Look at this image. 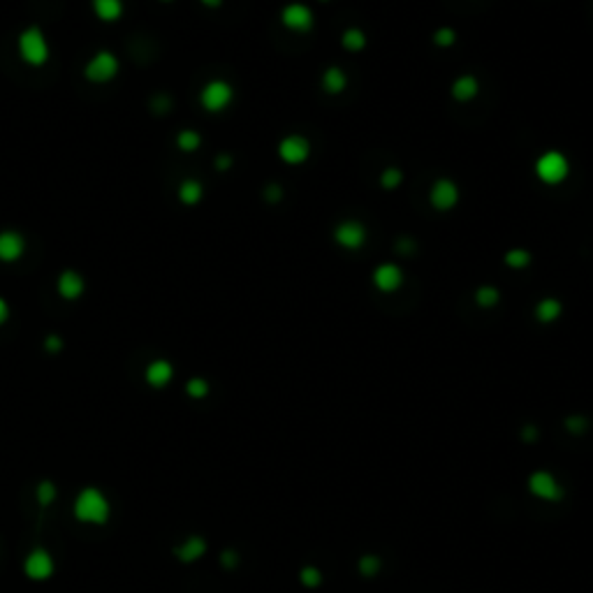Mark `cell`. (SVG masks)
<instances>
[{
  "instance_id": "277c9868",
  "label": "cell",
  "mask_w": 593,
  "mask_h": 593,
  "mask_svg": "<svg viewBox=\"0 0 593 593\" xmlns=\"http://www.w3.org/2000/svg\"><path fill=\"white\" fill-rule=\"evenodd\" d=\"M235 102V86L225 79H209L199 90V105L209 114H221Z\"/></svg>"
},
{
  "instance_id": "7402d4cb",
  "label": "cell",
  "mask_w": 593,
  "mask_h": 593,
  "mask_svg": "<svg viewBox=\"0 0 593 593\" xmlns=\"http://www.w3.org/2000/svg\"><path fill=\"white\" fill-rule=\"evenodd\" d=\"M366 45H369V37H366V33L357 26H350L344 30V35H341V47L346 49L350 54H359L364 52Z\"/></svg>"
},
{
  "instance_id": "7a4b0ae2",
  "label": "cell",
  "mask_w": 593,
  "mask_h": 593,
  "mask_svg": "<svg viewBox=\"0 0 593 593\" xmlns=\"http://www.w3.org/2000/svg\"><path fill=\"white\" fill-rule=\"evenodd\" d=\"M533 174L536 179L547 188H556L570 177V160L563 151L558 148H549V151L540 153L533 163Z\"/></svg>"
},
{
  "instance_id": "d6986e66",
  "label": "cell",
  "mask_w": 593,
  "mask_h": 593,
  "mask_svg": "<svg viewBox=\"0 0 593 593\" xmlns=\"http://www.w3.org/2000/svg\"><path fill=\"white\" fill-rule=\"evenodd\" d=\"M533 315H536V320L540 324H552L556 322L558 317L563 315V304H561V299H556V297H542L540 302L536 304V308H533Z\"/></svg>"
},
{
  "instance_id": "484cf974",
  "label": "cell",
  "mask_w": 593,
  "mask_h": 593,
  "mask_svg": "<svg viewBox=\"0 0 593 593\" xmlns=\"http://www.w3.org/2000/svg\"><path fill=\"white\" fill-rule=\"evenodd\" d=\"M401 183H404V170H401V167H394V165L385 167L378 177V186L382 190H397Z\"/></svg>"
},
{
  "instance_id": "ba28073f",
  "label": "cell",
  "mask_w": 593,
  "mask_h": 593,
  "mask_svg": "<svg viewBox=\"0 0 593 593\" xmlns=\"http://www.w3.org/2000/svg\"><path fill=\"white\" fill-rule=\"evenodd\" d=\"M281 23H283V28H288L290 33H299V35H304V33L313 30L315 14H313V10L306 3H297V0H295V3L283 5Z\"/></svg>"
},
{
  "instance_id": "7c38bea8",
  "label": "cell",
  "mask_w": 593,
  "mask_h": 593,
  "mask_svg": "<svg viewBox=\"0 0 593 593\" xmlns=\"http://www.w3.org/2000/svg\"><path fill=\"white\" fill-rule=\"evenodd\" d=\"M529 489H531L533 496L540 498V500H547V503H558V500L563 498L561 484H558L554 475L547 473V471H536V473H531V478H529Z\"/></svg>"
},
{
  "instance_id": "4fadbf2b",
  "label": "cell",
  "mask_w": 593,
  "mask_h": 593,
  "mask_svg": "<svg viewBox=\"0 0 593 593\" xmlns=\"http://www.w3.org/2000/svg\"><path fill=\"white\" fill-rule=\"evenodd\" d=\"M26 255V237L16 230L0 232V262L12 264Z\"/></svg>"
},
{
  "instance_id": "3957f363",
  "label": "cell",
  "mask_w": 593,
  "mask_h": 593,
  "mask_svg": "<svg viewBox=\"0 0 593 593\" xmlns=\"http://www.w3.org/2000/svg\"><path fill=\"white\" fill-rule=\"evenodd\" d=\"M16 49H19L21 61L30 65V68H42L52 58V45H49L45 30L40 26L23 28L19 40H16Z\"/></svg>"
},
{
  "instance_id": "f35d334b",
  "label": "cell",
  "mask_w": 593,
  "mask_h": 593,
  "mask_svg": "<svg viewBox=\"0 0 593 593\" xmlns=\"http://www.w3.org/2000/svg\"><path fill=\"white\" fill-rule=\"evenodd\" d=\"M10 315H12L10 304H7L5 297H0V327H3V324H5L7 320H10Z\"/></svg>"
},
{
  "instance_id": "44dd1931",
  "label": "cell",
  "mask_w": 593,
  "mask_h": 593,
  "mask_svg": "<svg viewBox=\"0 0 593 593\" xmlns=\"http://www.w3.org/2000/svg\"><path fill=\"white\" fill-rule=\"evenodd\" d=\"M177 197H179V202L186 204V206L199 204V202L204 199V186H202V181H197V179H186V181H181L179 188H177Z\"/></svg>"
},
{
  "instance_id": "4316f807",
  "label": "cell",
  "mask_w": 593,
  "mask_h": 593,
  "mask_svg": "<svg viewBox=\"0 0 593 593\" xmlns=\"http://www.w3.org/2000/svg\"><path fill=\"white\" fill-rule=\"evenodd\" d=\"M56 498H58V487H56V482H52V480H42V482L37 484V487H35V500H37L40 507L54 505Z\"/></svg>"
},
{
  "instance_id": "cb8c5ba5",
  "label": "cell",
  "mask_w": 593,
  "mask_h": 593,
  "mask_svg": "<svg viewBox=\"0 0 593 593\" xmlns=\"http://www.w3.org/2000/svg\"><path fill=\"white\" fill-rule=\"evenodd\" d=\"M473 299L482 311H489V308H496L500 304V290L496 286H480L475 290Z\"/></svg>"
},
{
  "instance_id": "9a60e30c",
  "label": "cell",
  "mask_w": 593,
  "mask_h": 593,
  "mask_svg": "<svg viewBox=\"0 0 593 593\" xmlns=\"http://www.w3.org/2000/svg\"><path fill=\"white\" fill-rule=\"evenodd\" d=\"M450 95L459 105H469L480 95V79L475 74H459L450 83Z\"/></svg>"
},
{
  "instance_id": "f1b7e54d",
  "label": "cell",
  "mask_w": 593,
  "mask_h": 593,
  "mask_svg": "<svg viewBox=\"0 0 593 593\" xmlns=\"http://www.w3.org/2000/svg\"><path fill=\"white\" fill-rule=\"evenodd\" d=\"M209 392H211V385H209V380L199 378V375H195V378H190V380L186 382V394H188L190 399H195V401L206 399Z\"/></svg>"
},
{
  "instance_id": "603a6c76",
  "label": "cell",
  "mask_w": 593,
  "mask_h": 593,
  "mask_svg": "<svg viewBox=\"0 0 593 593\" xmlns=\"http://www.w3.org/2000/svg\"><path fill=\"white\" fill-rule=\"evenodd\" d=\"M531 262H533V255H531V250H526V248H510V250H505V255H503V264L507 269H515V271H524Z\"/></svg>"
},
{
  "instance_id": "8992f818",
  "label": "cell",
  "mask_w": 593,
  "mask_h": 593,
  "mask_svg": "<svg viewBox=\"0 0 593 593\" xmlns=\"http://www.w3.org/2000/svg\"><path fill=\"white\" fill-rule=\"evenodd\" d=\"M276 153L281 158V163H286L288 167H302L308 163V158H311L313 146L304 135L292 132V135H286L278 141Z\"/></svg>"
},
{
  "instance_id": "b9f144b4",
  "label": "cell",
  "mask_w": 593,
  "mask_h": 593,
  "mask_svg": "<svg viewBox=\"0 0 593 593\" xmlns=\"http://www.w3.org/2000/svg\"><path fill=\"white\" fill-rule=\"evenodd\" d=\"M160 3H172V0H160Z\"/></svg>"
},
{
  "instance_id": "e575fe53",
  "label": "cell",
  "mask_w": 593,
  "mask_h": 593,
  "mask_svg": "<svg viewBox=\"0 0 593 593\" xmlns=\"http://www.w3.org/2000/svg\"><path fill=\"white\" fill-rule=\"evenodd\" d=\"M221 565L225 568V570H235V568L239 565V554L235 552V549H225V552L221 554Z\"/></svg>"
},
{
  "instance_id": "6da1fadb",
  "label": "cell",
  "mask_w": 593,
  "mask_h": 593,
  "mask_svg": "<svg viewBox=\"0 0 593 593\" xmlns=\"http://www.w3.org/2000/svg\"><path fill=\"white\" fill-rule=\"evenodd\" d=\"M72 515L79 524L86 526H105L112 519V503L102 489L83 487L72 503Z\"/></svg>"
},
{
  "instance_id": "8fae6325",
  "label": "cell",
  "mask_w": 593,
  "mask_h": 593,
  "mask_svg": "<svg viewBox=\"0 0 593 593\" xmlns=\"http://www.w3.org/2000/svg\"><path fill=\"white\" fill-rule=\"evenodd\" d=\"M462 199V190L452 181V179H436L429 188V204L436 209V211H452V209L459 204Z\"/></svg>"
},
{
  "instance_id": "f546056e",
  "label": "cell",
  "mask_w": 593,
  "mask_h": 593,
  "mask_svg": "<svg viewBox=\"0 0 593 593\" xmlns=\"http://www.w3.org/2000/svg\"><path fill=\"white\" fill-rule=\"evenodd\" d=\"M357 568H359V575H362V577H375V575L380 573L382 561L373 554H364L362 558H359Z\"/></svg>"
},
{
  "instance_id": "60d3db41",
  "label": "cell",
  "mask_w": 593,
  "mask_h": 593,
  "mask_svg": "<svg viewBox=\"0 0 593 593\" xmlns=\"http://www.w3.org/2000/svg\"><path fill=\"white\" fill-rule=\"evenodd\" d=\"M204 7H209V10H216V7H221L223 5V0H199Z\"/></svg>"
},
{
  "instance_id": "74e56055",
  "label": "cell",
  "mask_w": 593,
  "mask_h": 593,
  "mask_svg": "<svg viewBox=\"0 0 593 593\" xmlns=\"http://www.w3.org/2000/svg\"><path fill=\"white\" fill-rule=\"evenodd\" d=\"M232 165H235V158H232L230 153H221V155H216V160H213V167L218 172H228L232 170Z\"/></svg>"
},
{
  "instance_id": "52a82bcc",
  "label": "cell",
  "mask_w": 593,
  "mask_h": 593,
  "mask_svg": "<svg viewBox=\"0 0 593 593\" xmlns=\"http://www.w3.org/2000/svg\"><path fill=\"white\" fill-rule=\"evenodd\" d=\"M54 573H56V561L52 552L45 547L30 549L26 558H23V575L30 582H47L54 577Z\"/></svg>"
},
{
  "instance_id": "ab89813d",
  "label": "cell",
  "mask_w": 593,
  "mask_h": 593,
  "mask_svg": "<svg viewBox=\"0 0 593 593\" xmlns=\"http://www.w3.org/2000/svg\"><path fill=\"white\" fill-rule=\"evenodd\" d=\"M522 438H524V440H529V442H533V440L538 438V429L533 427V424H526L524 431H522Z\"/></svg>"
},
{
  "instance_id": "836d02e7",
  "label": "cell",
  "mask_w": 593,
  "mask_h": 593,
  "mask_svg": "<svg viewBox=\"0 0 593 593\" xmlns=\"http://www.w3.org/2000/svg\"><path fill=\"white\" fill-rule=\"evenodd\" d=\"M283 195H286V190H283L281 183H269V186H264V202L278 204V202H283Z\"/></svg>"
},
{
  "instance_id": "2e32d148",
  "label": "cell",
  "mask_w": 593,
  "mask_h": 593,
  "mask_svg": "<svg viewBox=\"0 0 593 593\" xmlns=\"http://www.w3.org/2000/svg\"><path fill=\"white\" fill-rule=\"evenodd\" d=\"M144 380L148 387L165 389L174 380V364L170 359H153L144 369Z\"/></svg>"
},
{
  "instance_id": "7bdbcfd3",
  "label": "cell",
  "mask_w": 593,
  "mask_h": 593,
  "mask_svg": "<svg viewBox=\"0 0 593 593\" xmlns=\"http://www.w3.org/2000/svg\"><path fill=\"white\" fill-rule=\"evenodd\" d=\"M320 3H329V0H320Z\"/></svg>"
},
{
  "instance_id": "4dcf8cb0",
  "label": "cell",
  "mask_w": 593,
  "mask_h": 593,
  "mask_svg": "<svg viewBox=\"0 0 593 593\" xmlns=\"http://www.w3.org/2000/svg\"><path fill=\"white\" fill-rule=\"evenodd\" d=\"M299 580H302V584L306 589H315V587H320L322 584V573L317 570V568L313 565H306L302 573H299Z\"/></svg>"
},
{
  "instance_id": "ac0fdd59",
  "label": "cell",
  "mask_w": 593,
  "mask_h": 593,
  "mask_svg": "<svg viewBox=\"0 0 593 593\" xmlns=\"http://www.w3.org/2000/svg\"><path fill=\"white\" fill-rule=\"evenodd\" d=\"M348 81L350 79H348L346 70L339 68V65H329V68L320 74V88L327 95H341L348 88Z\"/></svg>"
},
{
  "instance_id": "5b68a950",
  "label": "cell",
  "mask_w": 593,
  "mask_h": 593,
  "mask_svg": "<svg viewBox=\"0 0 593 593\" xmlns=\"http://www.w3.org/2000/svg\"><path fill=\"white\" fill-rule=\"evenodd\" d=\"M119 70H121L119 56L102 49V52L90 56V61L83 65V79H86L88 83H98V86H102V83H110L112 79H116Z\"/></svg>"
},
{
  "instance_id": "e0dca14e",
  "label": "cell",
  "mask_w": 593,
  "mask_h": 593,
  "mask_svg": "<svg viewBox=\"0 0 593 593\" xmlns=\"http://www.w3.org/2000/svg\"><path fill=\"white\" fill-rule=\"evenodd\" d=\"M206 554V540L202 536H188L181 545L174 547V556L181 563H195Z\"/></svg>"
},
{
  "instance_id": "ffe728a7",
  "label": "cell",
  "mask_w": 593,
  "mask_h": 593,
  "mask_svg": "<svg viewBox=\"0 0 593 593\" xmlns=\"http://www.w3.org/2000/svg\"><path fill=\"white\" fill-rule=\"evenodd\" d=\"M90 7H93V14L98 16V19L105 21V23L119 21L123 16V12H125L123 0H90Z\"/></svg>"
},
{
  "instance_id": "9c48e42d",
  "label": "cell",
  "mask_w": 593,
  "mask_h": 593,
  "mask_svg": "<svg viewBox=\"0 0 593 593\" xmlns=\"http://www.w3.org/2000/svg\"><path fill=\"white\" fill-rule=\"evenodd\" d=\"M404 269L397 262H380L373 266L371 283L380 295H394V292L404 288Z\"/></svg>"
},
{
  "instance_id": "d6a6232c",
  "label": "cell",
  "mask_w": 593,
  "mask_h": 593,
  "mask_svg": "<svg viewBox=\"0 0 593 593\" xmlns=\"http://www.w3.org/2000/svg\"><path fill=\"white\" fill-rule=\"evenodd\" d=\"M587 429H589V420H587V417H582V415L565 417V431H570V433H575V436H580V433H584Z\"/></svg>"
},
{
  "instance_id": "83f0119b",
  "label": "cell",
  "mask_w": 593,
  "mask_h": 593,
  "mask_svg": "<svg viewBox=\"0 0 593 593\" xmlns=\"http://www.w3.org/2000/svg\"><path fill=\"white\" fill-rule=\"evenodd\" d=\"M457 30L454 28H450V26H440L433 30V35H431V42L436 45L438 49H450V47H454L457 45Z\"/></svg>"
},
{
  "instance_id": "d4e9b609",
  "label": "cell",
  "mask_w": 593,
  "mask_h": 593,
  "mask_svg": "<svg viewBox=\"0 0 593 593\" xmlns=\"http://www.w3.org/2000/svg\"><path fill=\"white\" fill-rule=\"evenodd\" d=\"M177 146H179V151H183V153H195L197 148L202 146V135H199V132L193 130V128L179 130L177 132Z\"/></svg>"
},
{
  "instance_id": "1f68e13d",
  "label": "cell",
  "mask_w": 593,
  "mask_h": 593,
  "mask_svg": "<svg viewBox=\"0 0 593 593\" xmlns=\"http://www.w3.org/2000/svg\"><path fill=\"white\" fill-rule=\"evenodd\" d=\"M148 110H151L153 114H167L172 110V98L167 95V93H158L151 98V102H148Z\"/></svg>"
},
{
  "instance_id": "30bf717a",
  "label": "cell",
  "mask_w": 593,
  "mask_h": 593,
  "mask_svg": "<svg viewBox=\"0 0 593 593\" xmlns=\"http://www.w3.org/2000/svg\"><path fill=\"white\" fill-rule=\"evenodd\" d=\"M366 239H369V230H366V225L359 221L348 218V221H341L336 228H334V241H336V246L350 250V253H355V250L362 248L366 244Z\"/></svg>"
},
{
  "instance_id": "8d00e7d4",
  "label": "cell",
  "mask_w": 593,
  "mask_h": 593,
  "mask_svg": "<svg viewBox=\"0 0 593 593\" xmlns=\"http://www.w3.org/2000/svg\"><path fill=\"white\" fill-rule=\"evenodd\" d=\"M394 246H397V250H399L401 255H413L415 250H417L415 239H411V237H399Z\"/></svg>"
},
{
  "instance_id": "d590c367",
  "label": "cell",
  "mask_w": 593,
  "mask_h": 593,
  "mask_svg": "<svg viewBox=\"0 0 593 593\" xmlns=\"http://www.w3.org/2000/svg\"><path fill=\"white\" fill-rule=\"evenodd\" d=\"M45 350L49 355H58L63 350V339L58 336V334H49V336L45 339Z\"/></svg>"
},
{
  "instance_id": "5bb4252c",
  "label": "cell",
  "mask_w": 593,
  "mask_h": 593,
  "mask_svg": "<svg viewBox=\"0 0 593 593\" xmlns=\"http://www.w3.org/2000/svg\"><path fill=\"white\" fill-rule=\"evenodd\" d=\"M56 292L65 299V302H77L83 292H86V281H83L79 271L63 269L56 278Z\"/></svg>"
}]
</instances>
